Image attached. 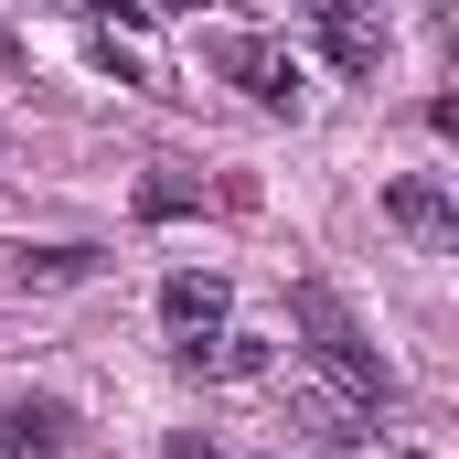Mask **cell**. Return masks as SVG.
I'll return each mask as SVG.
<instances>
[{"label": "cell", "instance_id": "obj_3", "mask_svg": "<svg viewBox=\"0 0 459 459\" xmlns=\"http://www.w3.org/2000/svg\"><path fill=\"white\" fill-rule=\"evenodd\" d=\"M204 65H225L256 108H299V65L278 43H256V32H204Z\"/></svg>", "mask_w": 459, "mask_h": 459}, {"label": "cell", "instance_id": "obj_1", "mask_svg": "<svg viewBox=\"0 0 459 459\" xmlns=\"http://www.w3.org/2000/svg\"><path fill=\"white\" fill-rule=\"evenodd\" d=\"M289 321H299L310 363H321V374L342 385L352 406H385V395H395V363L363 342V321H352V310L332 299V289H321V278H299V289H289Z\"/></svg>", "mask_w": 459, "mask_h": 459}, {"label": "cell", "instance_id": "obj_8", "mask_svg": "<svg viewBox=\"0 0 459 459\" xmlns=\"http://www.w3.org/2000/svg\"><path fill=\"white\" fill-rule=\"evenodd\" d=\"M267 363H278V352H267V342H246V332H225V342L204 352V374H267Z\"/></svg>", "mask_w": 459, "mask_h": 459}, {"label": "cell", "instance_id": "obj_5", "mask_svg": "<svg viewBox=\"0 0 459 459\" xmlns=\"http://www.w3.org/2000/svg\"><path fill=\"white\" fill-rule=\"evenodd\" d=\"M310 32H321V54H332L342 75H374V65H385V22H374V11H352V0H321V11H310Z\"/></svg>", "mask_w": 459, "mask_h": 459}, {"label": "cell", "instance_id": "obj_10", "mask_svg": "<svg viewBox=\"0 0 459 459\" xmlns=\"http://www.w3.org/2000/svg\"><path fill=\"white\" fill-rule=\"evenodd\" d=\"M171 459H214V438H171Z\"/></svg>", "mask_w": 459, "mask_h": 459}, {"label": "cell", "instance_id": "obj_7", "mask_svg": "<svg viewBox=\"0 0 459 459\" xmlns=\"http://www.w3.org/2000/svg\"><path fill=\"white\" fill-rule=\"evenodd\" d=\"M204 204V182H182V171H150L139 182V214H193Z\"/></svg>", "mask_w": 459, "mask_h": 459}, {"label": "cell", "instance_id": "obj_4", "mask_svg": "<svg viewBox=\"0 0 459 459\" xmlns=\"http://www.w3.org/2000/svg\"><path fill=\"white\" fill-rule=\"evenodd\" d=\"M0 449L11 459H65L75 449V406L65 395H11L0 406Z\"/></svg>", "mask_w": 459, "mask_h": 459}, {"label": "cell", "instance_id": "obj_6", "mask_svg": "<svg viewBox=\"0 0 459 459\" xmlns=\"http://www.w3.org/2000/svg\"><path fill=\"white\" fill-rule=\"evenodd\" d=\"M385 225H406L417 246H459V204L438 182H385Z\"/></svg>", "mask_w": 459, "mask_h": 459}, {"label": "cell", "instance_id": "obj_9", "mask_svg": "<svg viewBox=\"0 0 459 459\" xmlns=\"http://www.w3.org/2000/svg\"><path fill=\"white\" fill-rule=\"evenodd\" d=\"M86 267H97V256H86V246H54V256H32V267H22V278H86Z\"/></svg>", "mask_w": 459, "mask_h": 459}, {"label": "cell", "instance_id": "obj_2", "mask_svg": "<svg viewBox=\"0 0 459 459\" xmlns=\"http://www.w3.org/2000/svg\"><path fill=\"white\" fill-rule=\"evenodd\" d=\"M225 267H171L160 278V321H171V352H182V374H204V352L225 342Z\"/></svg>", "mask_w": 459, "mask_h": 459}]
</instances>
